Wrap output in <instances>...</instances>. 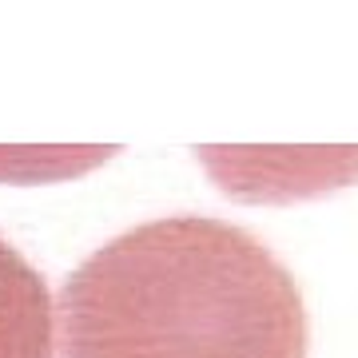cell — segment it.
Wrapping results in <instances>:
<instances>
[{"instance_id": "2", "label": "cell", "mask_w": 358, "mask_h": 358, "mask_svg": "<svg viewBox=\"0 0 358 358\" xmlns=\"http://www.w3.org/2000/svg\"><path fill=\"white\" fill-rule=\"evenodd\" d=\"M52 315L40 271L0 239V358H52Z\"/></svg>"}, {"instance_id": "1", "label": "cell", "mask_w": 358, "mask_h": 358, "mask_svg": "<svg viewBox=\"0 0 358 358\" xmlns=\"http://www.w3.org/2000/svg\"><path fill=\"white\" fill-rule=\"evenodd\" d=\"M60 358H307L303 291L251 231L171 215L124 231L60 291Z\"/></svg>"}]
</instances>
